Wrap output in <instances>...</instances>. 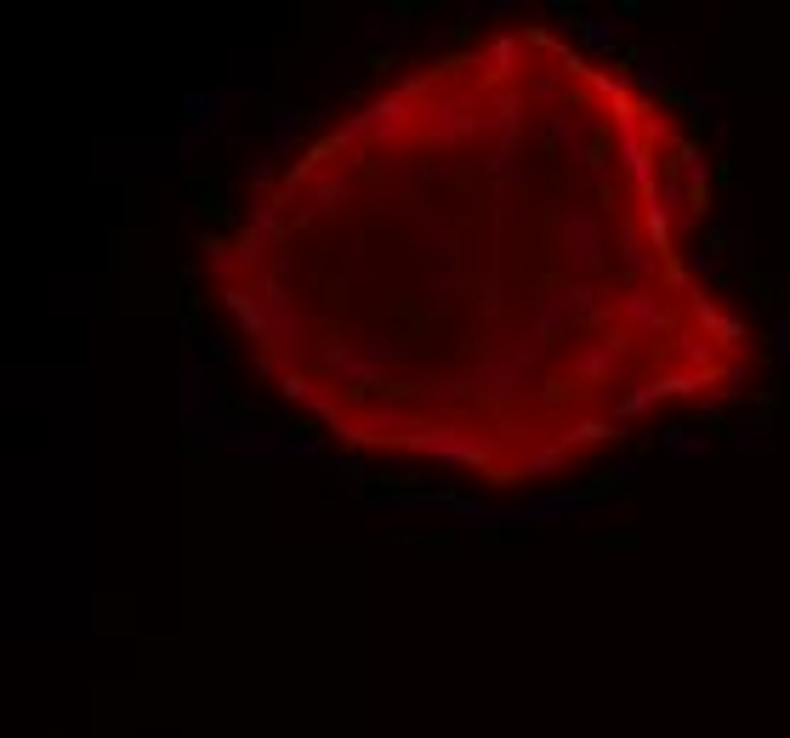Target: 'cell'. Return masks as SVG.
<instances>
[{"instance_id":"1","label":"cell","mask_w":790,"mask_h":738,"mask_svg":"<svg viewBox=\"0 0 790 738\" xmlns=\"http://www.w3.org/2000/svg\"><path fill=\"white\" fill-rule=\"evenodd\" d=\"M660 91L552 35L404 68L267 171L211 257L262 375L364 454L496 489L728 398L756 329Z\"/></svg>"}]
</instances>
